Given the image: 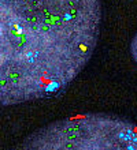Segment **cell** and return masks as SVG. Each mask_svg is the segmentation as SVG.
<instances>
[{
	"mask_svg": "<svg viewBox=\"0 0 137 150\" xmlns=\"http://www.w3.org/2000/svg\"><path fill=\"white\" fill-rule=\"evenodd\" d=\"M102 0H0V107L66 89L93 55Z\"/></svg>",
	"mask_w": 137,
	"mask_h": 150,
	"instance_id": "1",
	"label": "cell"
},
{
	"mask_svg": "<svg viewBox=\"0 0 137 150\" xmlns=\"http://www.w3.org/2000/svg\"><path fill=\"white\" fill-rule=\"evenodd\" d=\"M14 150H137V124L114 113H78L37 128Z\"/></svg>",
	"mask_w": 137,
	"mask_h": 150,
	"instance_id": "2",
	"label": "cell"
},
{
	"mask_svg": "<svg viewBox=\"0 0 137 150\" xmlns=\"http://www.w3.org/2000/svg\"><path fill=\"white\" fill-rule=\"evenodd\" d=\"M130 53H132V57L137 63V33L134 34V37L132 38V42H130Z\"/></svg>",
	"mask_w": 137,
	"mask_h": 150,
	"instance_id": "3",
	"label": "cell"
}]
</instances>
